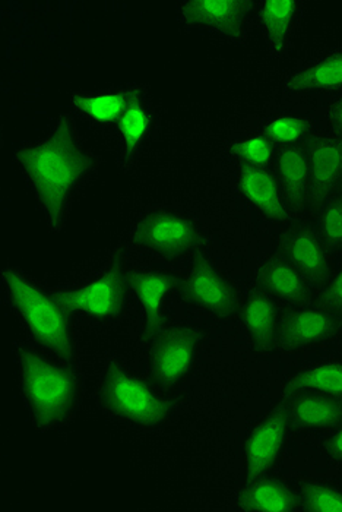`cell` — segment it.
Here are the masks:
<instances>
[{
    "label": "cell",
    "instance_id": "83f0119b",
    "mask_svg": "<svg viewBox=\"0 0 342 512\" xmlns=\"http://www.w3.org/2000/svg\"><path fill=\"white\" fill-rule=\"evenodd\" d=\"M322 205L319 217L322 240L332 249H342V192Z\"/></svg>",
    "mask_w": 342,
    "mask_h": 512
},
{
    "label": "cell",
    "instance_id": "4fadbf2b",
    "mask_svg": "<svg viewBox=\"0 0 342 512\" xmlns=\"http://www.w3.org/2000/svg\"><path fill=\"white\" fill-rule=\"evenodd\" d=\"M287 425L288 413L277 409L258 423L247 438L245 467L250 482L264 476L280 457L287 436Z\"/></svg>",
    "mask_w": 342,
    "mask_h": 512
},
{
    "label": "cell",
    "instance_id": "44dd1931",
    "mask_svg": "<svg viewBox=\"0 0 342 512\" xmlns=\"http://www.w3.org/2000/svg\"><path fill=\"white\" fill-rule=\"evenodd\" d=\"M256 129L277 148L304 147L316 134L315 122L310 116L294 110H280L261 120Z\"/></svg>",
    "mask_w": 342,
    "mask_h": 512
},
{
    "label": "cell",
    "instance_id": "cb8c5ba5",
    "mask_svg": "<svg viewBox=\"0 0 342 512\" xmlns=\"http://www.w3.org/2000/svg\"><path fill=\"white\" fill-rule=\"evenodd\" d=\"M262 281L272 295L287 302H303L307 297L306 277L290 261L275 259L262 270Z\"/></svg>",
    "mask_w": 342,
    "mask_h": 512
},
{
    "label": "cell",
    "instance_id": "7c38bea8",
    "mask_svg": "<svg viewBox=\"0 0 342 512\" xmlns=\"http://www.w3.org/2000/svg\"><path fill=\"white\" fill-rule=\"evenodd\" d=\"M309 161L310 202L322 205L342 180V134L316 132L306 144Z\"/></svg>",
    "mask_w": 342,
    "mask_h": 512
},
{
    "label": "cell",
    "instance_id": "52a82bcc",
    "mask_svg": "<svg viewBox=\"0 0 342 512\" xmlns=\"http://www.w3.org/2000/svg\"><path fill=\"white\" fill-rule=\"evenodd\" d=\"M158 128L160 120L147 88L132 101L109 137L117 163L123 170H131L141 161L154 144Z\"/></svg>",
    "mask_w": 342,
    "mask_h": 512
},
{
    "label": "cell",
    "instance_id": "d4e9b609",
    "mask_svg": "<svg viewBox=\"0 0 342 512\" xmlns=\"http://www.w3.org/2000/svg\"><path fill=\"white\" fill-rule=\"evenodd\" d=\"M242 507L247 511L287 512L294 508V496L277 480H252L243 492Z\"/></svg>",
    "mask_w": 342,
    "mask_h": 512
},
{
    "label": "cell",
    "instance_id": "9c48e42d",
    "mask_svg": "<svg viewBox=\"0 0 342 512\" xmlns=\"http://www.w3.org/2000/svg\"><path fill=\"white\" fill-rule=\"evenodd\" d=\"M195 224L183 214L171 210L154 211L142 218L133 233L136 245L161 255L188 252L198 243Z\"/></svg>",
    "mask_w": 342,
    "mask_h": 512
},
{
    "label": "cell",
    "instance_id": "484cf974",
    "mask_svg": "<svg viewBox=\"0 0 342 512\" xmlns=\"http://www.w3.org/2000/svg\"><path fill=\"white\" fill-rule=\"evenodd\" d=\"M228 153L239 166L269 169L275 163L278 148L259 129H247L228 145Z\"/></svg>",
    "mask_w": 342,
    "mask_h": 512
},
{
    "label": "cell",
    "instance_id": "f546056e",
    "mask_svg": "<svg viewBox=\"0 0 342 512\" xmlns=\"http://www.w3.org/2000/svg\"><path fill=\"white\" fill-rule=\"evenodd\" d=\"M323 308L342 315V267L332 276L322 296Z\"/></svg>",
    "mask_w": 342,
    "mask_h": 512
},
{
    "label": "cell",
    "instance_id": "5b68a950",
    "mask_svg": "<svg viewBox=\"0 0 342 512\" xmlns=\"http://www.w3.org/2000/svg\"><path fill=\"white\" fill-rule=\"evenodd\" d=\"M147 88L148 85L141 82L81 88L69 94L68 112L74 115L79 125L109 138L132 101Z\"/></svg>",
    "mask_w": 342,
    "mask_h": 512
},
{
    "label": "cell",
    "instance_id": "4dcf8cb0",
    "mask_svg": "<svg viewBox=\"0 0 342 512\" xmlns=\"http://www.w3.org/2000/svg\"><path fill=\"white\" fill-rule=\"evenodd\" d=\"M326 123L332 132L342 134V96L338 97L329 107L328 113H326Z\"/></svg>",
    "mask_w": 342,
    "mask_h": 512
},
{
    "label": "cell",
    "instance_id": "ac0fdd59",
    "mask_svg": "<svg viewBox=\"0 0 342 512\" xmlns=\"http://www.w3.org/2000/svg\"><path fill=\"white\" fill-rule=\"evenodd\" d=\"M128 286L141 306L150 333L160 330L166 302L176 286V278L161 271H138L128 277Z\"/></svg>",
    "mask_w": 342,
    "mask_h": 512
},
{
    "label": "cell",
    "instance_id": "1f68e13d",
    "mask_svg": "<svg viewBox=\"0 0 342 512\" xmlns=\"http://www.w3.org/2000/svg\"><path fill=\"white\" fill-rule=\"evenodd\" d=\"M331 451L335 457L342 460V428L334 435V438L331 439Z\"/></svg>",
    "mask_w": 342,
    "mask_h": 512
},
{
    "label": "cell",
    "instance_id": "6da1fadb",
    "mask_svg": "<svg viewBox=\"0 0 342 512\" xmlns=\"http://www.w3.org/2000/svg\"><path fill=\"white\" fill-rule=\"evenodd\" d=\"M12 158L53 233L65 229L76 202L103 164V158L68 110L60 112L40 137L21 142Z\"/></svg>",
    "mask_w": 342,
    "mask_h": 512
},
{
    "label": "cell",
    "instance_id": "d6a6232c",
    "mask_svg": "<svg viewBox=\"0 0 342 512\" xmlns=\"http://www.w3.org/2000/svg\"><path fill=\"white\" fill-rule=\"evenodd\" d=\"M340 189H341V192H342V180H341V185H340Z\"/></svg>",
    "mask_w": 342,
    "mask_h": 512
},
{
    "label": "cell",
    "instance_id": "ba28073f",
    "mask_svg": "<svg viewBox=\"0 0 342 512\" xmlns=\"http://www.w3.org/2000/svg\"><path fill=\"white\" fill-rule=\"evenodd\" d=\"M106 397L117 416L135 425H158L169 413L166 401L147 382L120 368H114L107 378Z\"/></svg>",
    "mask_w": 342,
    "mask_h": 512
},
{
    "label": "cell",
    "instance_id": "4316f807",
    "mask_svg": "<svg viewBox=\"0 0 342 512\" xmlns=\"http://www.w3.org/2000/svg\"><path fill=\"white\" fill-rule=\"evenodd\" d=\"M288 390L342 397V363L326 362L312 366L294 376L288 384Z\"/></svg>",
    "mask_w": 342,
    "mask_h": 512
},
{
    "label": "cell",
    "instance_id": "e0dca14e",
    "mask_svg": "<svg viewBox=\"0 0 342 512\" xmlns=\"http://www.w3.org/2000/svg\"><path fill=\"white\" fill-rule=\"evenodd\" d=\"M337 315L328 309H299L285 316L280 328V340L288 349L310 346L337 333Z\"/></svg>",
    "mask_w": 342,
    "mask_h": 512
},
{
    "label": "cell",
    "instance_id": "8fae6325",
    "mask_svg": "<svg viewBox=\"0 0 342 512\" xmlns=\"http://www.w3.org/2000/svg\"><path fill=\"white\" fill-rule=\"evenodd\" d=\"M303 18L304 3L300 0H264L255 3V22L272 59L283 60L290 55Z\"/></svg>",
    "mask_w": 342,
    "mask_h": 512
},
{
    "label": "cell",
    "instance_id": "603a6c76",
    "mask_svg": "<svg viewBox=\"0 0 342 512\" xmlns=\"http://www.w3.org/2000/svg\"><path fill=\"white\" fill-rule=\"evenodd\" d=\"M291 416L306 428H329L341 422L342 404L331 395L307 394L294 401Z\"/></svg>",
    "mask_w": 342,
    "mask_h": 512
},
{
    "label": "cell",
    "instance_id": "3957f363",
    "mask_svg": "<svg viewBox=\"0 0 342 512\" xmlns=\"http://www.w3.org/2000/svg\"><path fill=\"white\" fill-rule=\"evenodd\" d=\"M17 362L22 395L37 428L49 431L62 425L78 398L75 375L28 347H18Z\"/></svg>",
    "mask_w": 342,
    "mask_h": 512
},
{
    "label": "cell",
    "instance_id": "9a60e30c",
    "mask_svg": "<svg viewBox=\"0 0 342 512\" xmlns=\"http://www.w3.org/2000/svg\"><path fill=\"white\" fill-rule=\"evenodd\" d=\"M190 302L218 316L233 314L236 295L230 283L207 261L196 262L185 280Z\"/></svg>",
    "mask_w": 342,
    "mask_h": 512
},
{
    "label": "cell",
    "instance_id": "8992f818",
    "mask_svg": "<svg viewBox=\"0 0 342 512\" xmlns=\"http://www.w3.org/2000/svg\"><path fill=\"white\" fill-rule=\"evenodd\" d=\"M128 278L119 264H110L106 270L74 289L56 293L69 315L84 316L95 321L116 318L125 306Z\"/></svg>",
    "mask_w": 342,
    "mask_h": 512
},
{
    "label": "cell",
    "instance_id": "30bf717a",
    "mask_svg": "<svg viewBox=\"0 0 342 512\" xmlns=\"http://www.w3.org/2000/svg\"><path fill=\"white\" fill-rule=\"evenodd\" d=\"M288 99H307L342 91V44L299 63L281 84Z\"/></svg>",
    "mask_w": 342,
    "mask_h": 512
},
{
    "label": "cell",
    "instance_id": "f1b7e54d",
    "mask_svg": "<svg viewBox=\"0 0 342 512\" xmlns=\"http://www.w3.org/2000/svg\"><path fill=\"white\" fill-rule=\"evenodd\" d=\"M303 501L313 512H342V491L321 483L304 486Z\"/></svg>",
    "mask_w": 342,
    "mask_h": 512
},
{
    "label": "cell",
    "instance_id": "2e32d148",
    "mask_svg": "<svg viewBox=\"0 0 342 512\" xmlns=\"http://www.w3.org/2000/svg\"><path fill=\"white\" fill-rule=\"evenodd\" d=\"M240 192L246 201L269 220L283 223L288 220L287 201L277 176L262 167L239 166L237 175Z\"/></svg>",
    "mask_w": 342,
    "mask_h": 512
},
{
    "label": "cell",
    "instance_id": "7a4b0ae2",
    "mask_svg": "<svg viewBox=\"0 0 342 512\" xmlns=\"http://www.w3.org/2000/svg\"><path fill=\"white\" fill-rule=\"evenodd\" d=\"M6 300L24 325L27 333L44 349L60 359L74 356L69 314L55 295H50L33 277L17 267L5 268L0 273Z\"/></svg>",
    "mask_w": 342,
    "mask_h": 512
},
{
    "label": "cell",
    "instance_id": "7402d4cb",
    "mask_svg": "<svg viewBox=\"0 0 342 512\" xmlns=\"http://www.w3.org/2000/svg\"><path fill=\"white\" fill-rule=\"evenodd\" d=\"M243 324L259 349H269L278 331L275 303L265 293H252L243 305Z\"/></svg>",
    "mask_w": 342,
    "mask_h": 512
},
{
    "label": "cell",
    "instance_id": "ffe728a7",
    "mask_svg": "<svg viewBox=\"0 0 342 512\" xmlns=\"http://www.w3.org/2000/svg\"><path fill=\"white\" fill-rule=\"evenodd\" d=\"M288 261L309 280L321 283L329 273V258L325 242L310 229H296L285 239Z\"/></svg>",
    "mask_w": 342,
    "mask_h": 512
},
{
    "label": "cell",
    "instance_id": "d6986e66",
    "mask_svg": "<svg viewBox=\"0 0 342 512\" xmlns=\"http://www.w3.org/2000/svg\"><path fill=\"white\" fill-rule=\"evenodd\" d=\"M274 164L288 208L299 213L306 207L307 202H310L309 161L306 148H278Z\"/></svg>",
    "mask_w": 342,
    "mask_h": 512
},
{
    "label": "cell",
    "instance_id": "277c9868",
    "mask_svg": "<svg viewBox=\"0 0 342 512\" xmlns=\"http://www.w3.org/2000/svg\"><path fill=\"white\" fill-rule=\"evenodd\" d=\"M177 22L186 31L242 46L255 27V2L247 0H188L177 5Z\"/></svg>",
    "mask_w": 342,
    "mask_h": 512
},
{
    "label": "cell",
    "instance_id": "5bb4252c",
    "mask_svg": "<svg viewBox=\"0 0 342 512\" xmlns=\"http://www.w3.org/2000/svg\"><path fill=\"white\" fill-rule=\"evenodd\" d=\"M199 334L192 328H174L155 347L154 372L164 384H176L192 368L198 349Z\"/></svg>",
    "mask_w": 342,
    "mask_h": 512
}]
</instances>
